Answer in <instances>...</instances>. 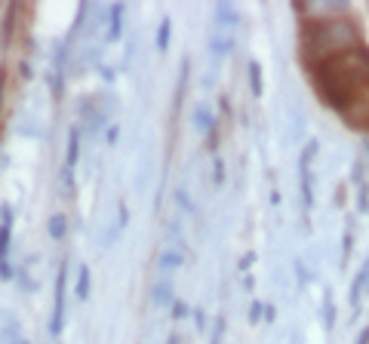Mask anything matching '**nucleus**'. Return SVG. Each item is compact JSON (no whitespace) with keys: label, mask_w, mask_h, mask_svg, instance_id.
I'll list each match as a JSON object with an SVG mask.
<instances>
[{"label":"nucleus","mask_w":369,"mask_h":344,"mask_svg":"<svg viewBox=\"0 0 369 344\" xmlns=\"http://www.w3.org/2000/svg\"><path fill=\"white\" fill-rule=\"evenodd\" d=\"M369 286V258H366V264L360 268V274H357V280H354V286H351V304H357L360 301V295H363V289Z\"/></svg>","instance_id":"20e7f679"},{"label":"nucleus","mask_w":369,"mask_h":344,"mask_svg":"<svg viewBox=\"0 0 369 344\" xmlns=\"http://www.w3.org/2000/svg\"><path fill=\"white\" fill-rule=\"evenodd\" d=\"M357 344H369V326H366V329H363V332H360V335H357Z\"/></svg>","instance_id":"39448f33"},{"label":"nucleus","mask_w":369,"mask_h":344,"mask_svg":"<svg viewBox=\"0 0 369 344\" xmlns=\"http://www.w3.org/2000/svg\"><path fill=\"white\" fill-rule=\"evenodd\" d=\"M311 80L323 105L335 114H345L363 92H369V46H354L326 62L311 65Z\"/></svg>","instance_id":"f257e3e1"},{"label":"nucleus","mask_w":369,"mask_h":344,"mask_svg":"<svg viewBox=\"0 0 369 344\" xmlns=\"http://www.w3.org/2000/svg\"><path fill=\"white\" fill-rule=\"evenodd\" d=\"M354 46H363V31L354 19L341 16V19H308L302 25V56H305L308 68L317 62L348 52Z\"/></svg>","instance_id":"f03ea898"},{"label":"nucleus","mask_w":369,"mask_h":344,"mask_svg":"<svg viewBox=\"0 0 369 344\" xmlns=\"http://www.w3.org/2000/svg\"><path fill=\"white\" fill-rule=\"evenodd\" d=\"M341 120H345L351 129H369V92H363V96L341 114Z\"/></svg>","instance_id":"7ed1b4c3"}]
</instances>
